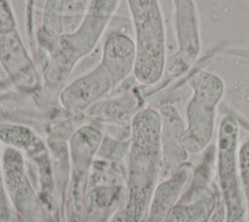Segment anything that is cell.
Listing matches in <instances>:
<instances>
[{"label":"cell","instance_id":"7a4b0ae2","mask_svg":"<svg viewBox=\"0 0 249 222\" xmlns=\"http://www.w3.org/2000/svg\"><path fill=\"white\" fill-rule=\"evenodd\" d=\"M119 3L120 0H89L85 15L74 31L58 36L38 31L39 44L48 56L45 79L49 84L63 83L76 64L93 51Z\"/></svg>","mask_w":249,"mask_h":222},{"label":"cell","instance_id":"ba28073f","mask_svg":"<svg viewBox=\"0 0 249 222\" xmlns=\"http://www.w3.org/2000/svg\"><path fill=\"white\" fill-rule=\"evenodd\" d=\"M239 126L232 115H225L219 122L217 149L220 178L228 204V219L236 218L240 211L239 190L235 177V155L238 145Z\"/></svg>","mask_w":249,"mask_h":222},{"label":"cell","instance_id":"44dd1931","mask_svg":"<svg viewBox=\"0 0 249 222\" xmlns=\"http://www.w3.org/2000/svg\"><path fill=\"white\" fill-rule=\"evenodd\" d=\"M46 222H51V221H50V220H49V219H48V220H47V221H46Z\"/></svg>","mask_w":249,"mask_h":222},{"label":"cell","instance_id":"6da1fadb","mask_svg":"<svg viewBox=\"0 0 249 222\" xmlns=\"http://www.w3.org/2000/svg\"><path fill=\"white\" fill-rule=\"evenodd\" d=\"M161 116L152 108L131 121L126 193L109 222H143L157 189L162 156Z\"/></svg>","mask_w":249,"mask_h":222},{"label":"cell","instance_id":"ac0fdd59","mask_svg":"<svg viewBox=\"0 0 249 222\" xmlns=\"http://www.w3.org/2000/svg\"><path fill=\"white\" fill-rule=\"evenodd\" d=\"M11 222H29L28 220H26L23 216H21L18 212L14 213V215H11Z\"/></svg>","mask_w":249,"mask_h":222},{"label":"cell","instance_id":"52a82bcc","mask_svg":"<svg viewBox=\"0 0 249 222\" xmlns=\"http://www.w3.org/2000/svg\"><path fill=\"white\" fill-rule=\"evenodd\" d=\"M2 166L5 190L17 212L29 222L47 221L44 208L26 177L19 150L7 146L2 154Z\"/></svg>","mask_w":249,"mask_h":222},{"label":"cell","instance_id":"4fadbf2b","mask_svg":"<svg viewBox=\"0 0 249 222\" xmlns=\"http://www.w3.org/2000/svg\"><path fill=\"white\" fill-rule=\"evenodd\" d=\"M0 139L18 150L39 151L44 147L42 141L30 129L19 125H0Z\"/></svg>","mask_w":249,"mask_h":222},{"label":"cell","instance_id":"9c48e42d","mask_svg":"<svg viewBox=\"0 0 249 222\" xmlns=\"http://www.w3.org/2000/svg\"><path fill=\"white\" fill-rule=\"evenodd\" d=\"M116 87L108 68L100 61L87 74L75 79L60 92L61 105L69 112L82 111Z\"/></svg>","mask_w":249,"mask_h":222},{"label":"cell","instance_id":"277c9868","mask_svg":"<svg viewBox=\"0 0 249 222\" xmlns=\"http://www.w3.org/2000/svg\"><path fill=\"white\" fill-rule=\"evenodd\" d=\"M187 82L192 95L186 106L187 125L180 136V143L187 153L196 154L211 141L225 85L220 76L200 68L193 69Z\"/></svg>","mask_w":249,"mask_h":222},{"label":"cell","instance_id":"8fae6325","mask_svg":"<svg viewBox=\"0 0 249 222\" xmlns=\"http://www.w3.org/2000/svg\"><path fill=\"white\" fill-rule=\"evenodd\" d=\"M100 61L108 68L118 86L133 72L135 64L133 40L122 32H111L105 39Z\"/></svg>","mask_w":249,"mask_h":222},{"label":"cell","instance_id":"5b68a950","mask_svg":"<svg viewBox=\"0 0 249 222\" xmlns=\"http://www.w3.org/2000/svg\"><path fill=\"white\" fill-rule=\"evenodd\" d=\"M177 51L166 60L169 76L185 73L196 60L201 50L200 24L195 0H171Z\"/></svg>","mask_w":249,"mask_h":222},{"label":"cell","instance_id":"9a60e30c","mask_svg":"<svg viewBox=\"0 0 249 222\" xmlns=\"http://www.w3.org/2000/svg\"><path fill=\"white\" fill-rule=\"evenodd\" d=\"M17 29L14 11L8 0H0V35Z\"/></svg>","mask_w":249,"mask_h":222},{"label":"cell","instance_id":"ffe728a7","mask_svg":"<svg viewBox=\"0 0 249 222\" xmlns=\"http://www.w3.org/2000/svg\"><path fill=\"white\" fill-rule=\"evenodd\" d=\"M143 222H158V221H155V220H153V219H151V218L145 217V219H144Z\"/></svg>","mask_w":249,"mask_h":222},{"label":"cell","instance_id":"5bb4252c","mask_svg":"<svg viewBox=\"0 0 249 222\" xmlns=\"http://www.w3.org/2000/svg\"><path fill=\"white\" fill-rule=\"evenodd\" d=\"M64 4L65 0H45L40 31L49 36H58L63 33Z\"/></svg>","mask_w":249,"mask_h":222},{"label":"cell","instance_id":"e0dca14e","mask_svg":"<svg viewBox=\"0 0 249 222\" xmlns=\"http://www.w3.org/2000/svg\"><path fill=\"white\" fill-rule=\"evenodd\" d=\"M5 185H4V175H3V166H2V158L0 157V204L4 203L5 195Z\"/></svg>","mask_w":249,"mask_h":222},{"label":"cell","instance_id":"d6986e66","mask_svg":"<svg viewBox=\"0 0 249 222\" xmlns=\"http://www.w3.org/2000/svg\"><path fill=\"white\" fill-rule=\"evenodd\" d=\"M212 212V211H211ZM211 212L209 213V214H207V215H205L204 217H202L200 220H198L197 222H208V218H209V216H210V214H211Z\"/></svg>","mask_w":249,"mask_h":222},{"label":"cell","instance_id":"7c38bea8","mask_svg":"<svg viewBox=\"0 0 249 222\" xmlns=\"http://www.w3.org/2000/svg\"><path fill=\"white\" fill-rule=\"evenodd\" d=\"M214 202L210 194L191 204H175L163 222H197L213 210Z\"/></svg>","mask_w":249,"mask_h":222},{"label":"cell","instance_id":"8992f818","mask_svg":"<svg viewBox=\"0 0 249 222\" xmlns=\"http://www.w3.org/2000/svg\"><path fill=\"white\" fill-rule=\"evenodd\" d=\"M102 141L101 132L91 127L79 128L70 138V154L73 163L72 179L69 189V216L77 220L83 212L84 195L90 163Z\"/></svg>","mask_w":249,"mask_h":222},{"label":"cell","instance_id":"30bf717a","mask_svg":"<svg viewBox=\"0 0 249 222\" xmlns=\"http://www.w3.org/2000/svg\"><path fill=\"white\" fill-rule=\"evenodd\" d=\"M0 64L11 81L20 90H35L40 78L18 30L0 35Z\"/></svg>","mask_w":249,"mask_h":222},{"label":"cell","instance_id":"3957f363","mask_svg":"<svg viewBox=\"0 0 249 222\" xmlns=\"http://www.w3.org/2000/svg\"><path fill=\"white\" fill-rule=\"evenodd\" d=\"M135 45L133 74L143 85L157 84L166 65V34L159 0H126Z\"/></svg>","mask_w":249,"mask_h":222},{"label":"cell","instance_id":"2e32d148","mask_svg":"<svg viewBox=\"0 0 249 222\" xmlns=\"http://www.w3.org/2000/svg\"><path fill=\"white\" fill-rule=\"evenodd\" d=\"M208 222H227L226 209H225V206L221 203H218L214 206V208L208 218Z\"/></svg>","mask_w":249,"mask_h":222}]
</instances>
